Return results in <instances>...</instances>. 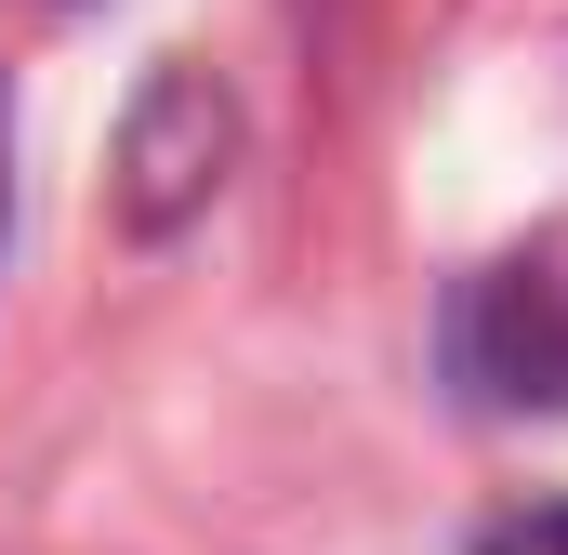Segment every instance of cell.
<instances>
[{
  "mask_svg": "<svg viewBox=\"0 0 568 555\" xmlns=\"http://www.w3.org/2000/svg\"><path fill=\"white\" fill-rule=\"evenodd\" d=\"M463 371H476V397H568V304L556 278H489L476 304H463Z\"/></svg>",
  "mask_w": 568,
  "mask_h": 555,
  "instance_id": "obj_1",
  "label": "cell"
},
{
  "mask_svg": "<svg viewBox=\"0 0 568 555\" xmlns=\"http://www.w3.org/2000/svg\"><path fill=\"white\" fill-rule=\"evenodd\" d=\"M476 555H568V503H529V516H489Z\"/></svg>",
  "mask_w": 568,
  "mask_h": 555,
  "instance_id": "obj_2",
  "label": "cell"
},
{
  "mask_svg": "<svg viewBox=\"0 0 568 555\" xmlns=\"http://www.w3.org/2000/svg\"><path fill=\"white\" fill-rule=\"evenodd\" d=\"M0 225H13V185H0Z\"/></svg>",
  "mask_w": 568,
  "mask_h": 555,
  "instance_id": "obj_3",
  "label": "cell"
}]
</instances>
